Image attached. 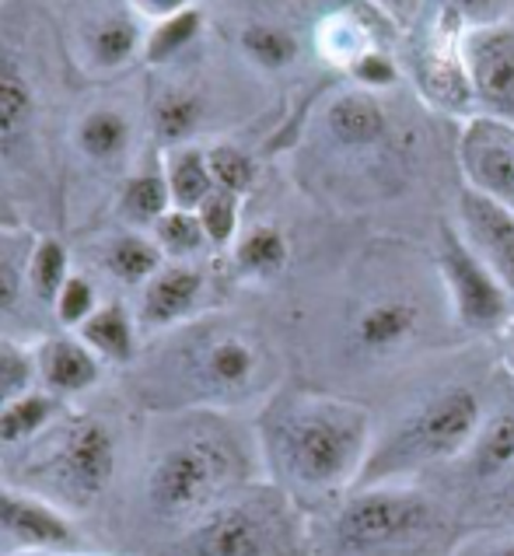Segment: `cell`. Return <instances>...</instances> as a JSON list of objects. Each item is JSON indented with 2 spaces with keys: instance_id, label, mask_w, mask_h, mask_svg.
<instances>
[{
  "instance_id": "6da1fadb",
  "label": "cell",
  "mask_w": 514,
  "mask_h": 556,
  "mask_svg": "<svg viewBox=\"0 0 514 556\" xmlns=\"http://www.w3.org/2000/svg\"><path fill=\"white\" fill-rule=\"evenodd\" d=\"M367 409L323 392H291L269 403L263 448L291 497L326 501L361 483L372 455Z\"/></svg>"
},
{
  "instance_id": "7a4b0ae2",
  "label": "cell",
  "mask_w": 514,
  "mask_h": 556,
  "mask_svg": "<svg viewBox=\"0 0 514 556\" xmlns=\"http://www.w3.org/2000/svg\"><path fill=\"white\" fill-rule=\"evenodd\" d=\"M242 486H249V455L235 434L214 424L172 434L143 472L148 511L179 529H189Z\"/></svg>"
},
{
  "instance_id": "3957f363",
  "label": "cell",
  "mask_w": 514,
  "mask_h": 556,
  "mask_svg": "<svg viewBox=\"0 0 514 556\" xmlns=\"http://www.w3.org/2000/svg\"><path fill=\"white\" fill-rule=\"evenodd\" d=\"M183 329V326H179ZM165 389L179 406H231L255 400L273 381V354L263 337L238 323H197L172 340Z\"/></svg>"
},
{
  "instance_id": "277c9868",
  "label": "cell",
  "mask_w": 514,
  "mask_h": 556,
  "mask_svg": "<svg viewBox=\"0 0 514 556\" xmlns=\"http://www.w3.org/2000/svg\"><path fill=\"white\" fill-rule=\"evenodd\" d=\"M484 403L469 386H448L410 409L389 434L372 444L361 486L389 483L424 466H438L473 448L484 431Z\"/></svg>"
},
{
  "instance_id": "5b68a950",
  "label": "cell",
  "mask_w": 514,
  "mask_h": 556,
  "mask_svg": "<svg viewBox=\"0 0 514 556\" xmlns=\"http://www.w3.org/2000/svg\"><path fill=\"white\" fill-rule=\"evenodd\" d=\"M172 556H304V526L284 486L249 483L183 529Z\"/></svg>"
},
{
  "instance_id": "8992f818",
  "label": "cell",
  "mask_w": 514,
  "mask_h": 556,
  "mask_svg": "<svg viewBox=\"0 0 514 556\" xmlns=\"http://www.w3.org/2000/svg\"><path fill=\"white\" fill-rule=\"evenodd\" d=\"M120 466V444L99 417H74L53 431L50 448L28 466L36 490L63 511H85L112 486Z\"/></svg>"
},
{
  "instance_id": "52a82bcc",
  "label": "cell",
  "mask_w": 514,
  "mask_h": 556,
  "mask_svg": "<svg viewBox=\"0 0 514 556\" xmlns=\"http://www.w3.org/2000/svg\"><path fill=\"white\" fill-rule=\"evenodd\" d=\"M441 526V511L430 497L410 486H361L340 504L333 518L336 546L350 556L410 546Z\"/></svg>"
},
{
  "instance_id": "ba28073f",
  "label": "cell",
  "mask_w": 514,
  "mask_h": 556,
  "mask_svg": "<svg viewBox=\"0 0 514 556\" xmlns=\"http://www.w3.org/2000/svg\"><path fill=\"white\" fill-rule=\"evenodd\" d=\"M438 269L452 315L469 332H507L514 319V294L497 280L493 269L476 256L459 228L444 225L438 238Z\"/></svg>"
},
{
  "instance_id": "9c48e42d",
  "label": "cell",
  "mask_w": 514,
  "mask_h": 556,
  "mask_svg": "<svg viewBox=\"0 0 514 556\" xmlns=\"http://www.w3.org/2000/svg\"><path fill=\"white\" fill-rule=\"evenodd\" d=\"M459 50L476 113L514 126V22L465 28Z\"/></svg>"
},
{
  "instance_id": "30bf717a",
  "label": "cell",
  "mask_w": 514,
  "mask_h": 556,
  "mask_svg": "<svg viewBox=\"0 0 514 556\" xmlns=\"http://www.w3.org/2000/svg\"><path fill=\"white\" fill-rule=\"evenodd\" d=\"M459 168L465 189L514 211V126L493 116H469L459 130Z\"/></svg>"
},
{
  "instance_id": "8fae6325",
  "label": "cell",
  "mask_w": 514,
  "mask_h": 556,
  "mask_svg": "<svg viewBox=\"0 0 514 556\" xmlns=\"http://www.w3.org/2000/svg\"><path fill=\"white\" fill-rule=\"evenodd\" d=\"M0 539L11 543V553L77 549V543H82L63 507L18 486H0Z\"/></svg>"
},
{
  "instance_id": "7c38bea8",
  "label": "cell",
  "mask_w": 514,
  "mask_h": 556,
  "mask_svg": "<svg viewBox=\"0 0 514 556\" xmlns=\"http://www.w3.org/2000/svg\"><path fill=\"white\" fill-rule=\"evenodd\" d=\"M459 235L514 294V211L484 193H459Z\"/></svg>"
},
{
  "instance_id": "4fadbf2b",
  "label": "cell",
  "mask_w": 514,
  "mask_h": 556,
  "mask_svg": "<svg viewBox=\"0 0 514 556\" xmlns=\"http://www.w3.org/2000/svg\"><path fill=\"white\" fill-rule=\"evenodd\" d=\"M203 291H206V280L197 266H189V263L162 266L148 283H143L140 308H137L140 329L172 332V329L186 326L192 315H197Z\"/></svg>"
},
{
  "instance_id": "5bb4252c",
  "label": "cell",
  "mask_w": 514,
  "mask_h": 556,
  "mask_svg": "<svg viewBox=\"0 0 514 556\" xmlns=\"http://www.w3.org/2000/svg\"><path fill=\"white\" fill-rule=\"evenodd\" d=\"M424 326V308L413 298H378L372 305L358 312V319L350 323V343L353 351L381 361L392 357L416 340V332Z\"/></svg>"
},
{
  "instance_id": "9a60e30c",
  "label": "cell",
  "mask_w": 514,
  "mask_h": 556,
  "mask_svg": "<svg viewBox=\"0 0 514 556\" xmlns=\"http://www.w3.org/2000/svg\"><path fill=\"white\" fill-rule=\"evenodd\" d=\"M459 42H462V36H448V31L430 28L424 53L416 60V81H421V91L434 105L448 109V113H469V109H476Z\"/></svg>"
},
{
  "instance_id": "2e32d148",
  "label": "cell",
  "mask_w": 514,
  "mask_h": 556,
  "mask_svg": "<svg viewBox=\"0 0 514 556\" xmlns=\"http://www.w3.org/2000/svg\"><path fill=\"white\" fill-rule=\"evenodd\" d=\"M32 354H36L39 389L57 395V400L85 395L102 381L105 364L88 351V346L82 343V337H50V340H42Z\"/></svg>"
},
{
  "instance_id": "e0dca14e",
  "label": "cell",
  "mask_w": 514,
  "mask_h": 556,
  "mask_svg": "<svg viewBox=\"0 0 514 556\" xmlns=\"http://www.w3.org/2000/svg\"><path fill=\"white\" fill-rule=\"evenodd\" d=\"M326 130L347 151H367L389 134V113L375 91L353 88L336 94L326 109Z\"/></svg>"
},
{
  "instance_id": "ac0fdd59",
  "label": "cell",
  "mask_w": 514,
  "mask_h": 556,
  "mask_svg": "<svg viewBox=\"0 0 514 556\" xmlns=\"http://www.w3.org/2000/svg\"><path fill=\"white\" fill-rule=\"evenodd\" d=\"M77 337L102 364L112 368H130L140 357V323L123 301H105L99 312L77 329Z\"/></svg>"
},
{
  "instance_id": "d6986e66",
  "label": "cell",
  "mask_w": 514,
  "mask_h": 556,
  "mask_svg": "<svg viewBox=\"0 0 514 556\" xmlns=\"http://www.w3.org/2000/svg\"><path fill=\"white\" fill-rule=\"evenodd\" d=\"M60 413H63V400H57V395H50L46 389L22 395L18 403H11L0 413V452L36 444L42 434H50L60 424Z\"/></svg>"
},
{
  "instance_id": "ffe728a7",
  "label": "cell",
  "mask_w": 514,
  "mask_h": 556,
  "mask_svg": "<svg viewBox=\"0 0 514 556\" xmlns=\"http://www.w3.org/2000/svg\"><path fill=\"white\" fill-rule=\"evenodd\" d=\"M287 260H291V245L273 225H255L235 242V269L249 280H273Z\"/></svg>"
},
{
  "instance_id": "44dd1931",
  "label": "cell",
  "mask_w": 514,
  "mask_h": 556,
  "mask_svg": "<svg viewBox=\"0 0 514 556\" xmlns=\"http://www.w3.org/2000/svg\"><path fill=\"white\" fill-rule=\"evenodd\" d=\"M165 266V252L158 249L154 238H143V235H120L112 238L109 249H105V269L120 283H148L158 269Z\"/></svg>"
},
{
  "instance_id": "7402d4cb",
  "label": "cell",
  "mask_w": 514,
  "mask_h": 556,
  "mask_svg": "<svg viewBox=\"0 0 514 556\" xmlns=\"http://www.w3.org/2000/svg\"><path fill=\"white\" fill-rule=\"evenodd\" d=\"M165 179H168L172 206H179V211H200V203L217 189L214 176H211V162H206V151H197V148L175 151Z\"/></svg>"
},
{
  "instance_id": "603a6c76",
  "label": "cell",
  "mask_w": 514,
  "mask_h": 556,
  "mask_svg": "<svg viewBox=\"0 0 514 556\" xmlns=\"http://www.w3.org/2000/svg\"><path fill=\"white\" fill-rule=\"evenodd\" d=\"M473 472L479 480L514 472V409L497 413L473 441Z\"/></svg>"
},
{
  "instance_id": "cb8c5ba5",
  "label": "cell",
  "mask_w": 514,
  "mask_h": 556,
  "mask_svg": "<svg viewBox=\"0 0 514 556\" xmlns=\"http://www.w3.org/2000/svg\"><path fill=\"white\" fill-rule=\"evenodd\" d=\"M130 144V123H126L116 109H95L77 126V148H82L91 162H112Z\"/></svg>"
},
{
  "instance_id": "d4e9b609",
  "label": "cell",
  "mask_w": 514,
  "mask_h": 556,
  "mask_svg": "<svg viewBox=\"0 0 514 556\" xmlns=\"http://www.w3.org/2000/svg\"><path fill=\"white\" fill-rule=\"evenodd\" d=\"M25 280L28 291L36 294V301L53 308L57 294L63 291V283L71 280V256L57 238H42V242L32 249L28 266H25Z\"/></svg>"
},
{
  "instance_id": "484cf974",
  "label": "cell",
  "mask_w": 514,
  "mask_h": 556,
  "mask_svg": "<svg viewBox=\"0 0 514 556\" xmlns=\"http://www.w3.org/2000/svg\"><path fill=\"white\" fill-rule=\"evenodd\" d=\"M120 211L134 225H158L172 211V193L165 172H143V176L130 179L120 197Z\"/></svg>"
},
{
  "instance_id": "4316f807",
  "label": "cell",
  "mask_w": 514,
  "mask_h": 556,
  "mask_svg": "<svg viewBox=\"0 0 514 556\" xmlns=\"http://www.w3.org/2000/svg\"><path fill=\"white\" fill-rule=\"evenodd\" d=\"M154 242L172 260H192L211 245L197 211H179V206H172V211L154 225Z\"/></svg>"
},
{
  "instance_id": "83f0119b",
  "label": "cell",
  "mask_w": 514,
  "mask_h": 556,
  "mask_svg": "<svg viewBox=\"0 0 514 556\" xmlns=\"http://www.w3.org/2000/svg\"><path fill=\"white\" fill-rule=\"evenodd\" d=\"M372 46L375 42L367 25L350 18V14H333V18H326L323 28H318V50H323L326 60L340 63V67H350V63L364 56Z\"/></svg>"
},
{
  "instance_id": "f1b7e54d",
  "label": "cell",
  "mask_w": 514,
  "mask_h": 556,
  "mask_svg": "<svg viewBox=\"0 0 514 556\" xmlns=\"http://www.w3.org/2000/svg\"><path fill=\"white\" fill-rule=\"evenodd\" d=\"M504 8L507 0H434L430 28L448 31V36H462L465 28L501 22Z\"/></svg>"
},
{
  "instance_id": "f546056e",
  "label": "cell",
  "mask_w": 514,
  "mask_h": 556,
  "mask_svg": "<svg viewBox=\"0 0 514 556\" xmlns=\"http://www.w3.org/2000/svg\"><path fill=\"white\" fill-rule=\"evenodd\" d=\"M246 56L263 71H284L298 60V39L277 25H249L242 31Z\"/></svg>"
},
{
  "instance_id": "4dcf8cb0",
  "label": "cell",
  "mask_w": 514,
  "mask_h": 556,
  "mask_svg": "<svg viewBox=\"0 0 514 556\" xmlns=\"http://www.w3.org/2000/svg\"><path fill=\"white\" fill-rule=\"evenodd\" d=\"M200 99L197 94H186V91H168L162 99L154 102V134L158 140L165 144H183V140L200 126Z\"/></svg>"
},
{
  "instance_id": "1f68e13d",
  "label": "cell",
  "mask_w": 514,
  "mask_h": 556,
  "mask_svg": "<svg viewBox=\"0 0 514 556\" xmlns=\"http://www.w3.org/2000/svg\"><path fill=\"white\" fill-rule=\"evenodd\" d=\"M39 389L36 354L18 343H0V413Z\"/></svg>"
},
{
  "instance_id": "d6a6232c",
  "label": "cell",
  "mask_w": 514,
  "mask_h": 556,
  "mask_svg": "<svg viewBox=\"0 0 514 556\" xmlns=\"http://www.w3.org/2000/svg\"><path fill=\"white\" fill-rule=\"evenodd\" d=\"M197 31H200V11H192V8L175 14V18L158 22V28L148 36V42H143V56L151 63H165L175 53H183L186 46L197 39Z\"/></svg>"
},
{
  "instance_id": "836d02e7",
  "label": "cell",
  "mask_w": 514,
  "mask_h": 556,
  "mask_svg": "<svg viewBox=\"0 0 514 556\" xmlns=\"http://www.w3.org/2000/svg\"><path fill=\"white\" fill-rule=\"evenodd\" d=\"M206 162H211V176L214 186L224 189V193H235V197H246L252 182H255V162L235 144H217L206 151Z\"/></svg>"
},
{
  "instance_id": "e575fe53",
  "label": "cell",
  "mask_w": 514,
  "mask_h": 556,
  "mask_svg": "<svg viewBox=\"0 0 514 556\" xmlns=\"http://www.w3.org/2000/svg\"><path fill=\"white\" fill-rule=\"evenodd\" d=\"M238 206H242V197L224 193V189H214V193L200 203L197 217L206 231V242L217 249H228L231 242H238Z\"/></svg>"
},
{
  "instance_id": "d590c367",
  "label": "cell",
  "mask_w": 514,
  "mask_h": 556,
  "mask_svg": "<svg viewBox=\"0 0 514 556\" xmlns=\"http://www.w3.org/2000/svg\"><path fill=\"white\" fill-rule=\"evenodd\" d=\"M99 312V294H95V283L82 274H71V280L63 283V291L53 301V315L63 329H82L91 315Z\"/></svg>"
},
{
  "instance_id": "8d00e7d4",
  "label": "cell",
  "mask_w": 514,
  "mask_h": 556,
  "mask_svg": "<svg viewBox=\"0 0 514 556\" xmlns=\"http://www.w3.org/2000/svg\"><path fill=\"white\" fill-rule=\"evenodd\" d=\"M137 42H140V36L130 22L112 18V22L95 28V36H91L95 63H99V67H120V63H126L137 53Z\"/></svg>"
},
{
  "instance_id": "74e56055",
  "label": "cell",
  "mask_w": 514,
  "mask_h": 556,
  "mask_svg": "<svg viewBox=\"0 0 514 556\" xmlns=\"http://www.w3.org/2000/svg\"><path fill=\"white\" fill-rule=\"evenodd\" d=\"M32 116V88L22 74L0 71V140H8L22 130Z\"/></svg>"
},
{
  "instance_id": "f35d334b",
  "label": "cell",
  "mask_w": 514,
  "mask_h": 556,
  "mask_svg": "<svg viewBox=\"0 0 514 556\" xmlns=\"http://www.w3.org/2000/svg\"><path fill=\"white\" fill-rule=\"evenodd\" d=\"M350 77L358 81V88L364 91H385V88H392L399 81V67H396V60L389 53H381L378 46H372L364 56H358L350 63Z\"/></svg>"
},
{
  "instance_id": "ab89813d",
  "label": "cell",
  "mask_w": 514,
  "mask_h": 556,
  "mask_svg": "<svg viewBox=\"0 0 514 556\" xmlns=\"http://www.w3.org/2000/svg\"><path fill=\"white\" fill-rule=\"evenodd\" d=\"M25 288H28V280L22 277V269L11 260H0V315H8L22 305Z\"/></svg>"
},
{
  "instance_id": "60d3db41",
  "label": "cell",
  "mask_w": 514,
  "mask_h": 556,
  "mask_svg": "<svg viewBox=\"0 0 514 556\" xmlns=\"http://www.w3.org/2000/svg\"><path fill=\"white\" fill-rule=\"evenodd\" d=\"M134 8L140 14H148V18L165 22V18H175V14L189 11V0H134Z\"/></svg>"
},
{
  "instance_id": "b9f144b4",
  "label": "cell",
  "mask_w": 514,
  "mask_h": 556,
  "mask_svg": "<svg viewBox=\"0 0 514 556\" xmlns=\"http://www.w3.org/2000/svg\"><path fill=\"white\" fill-rule=\"evenodd\" d=\"M4 556H88L77 549H22V553H4Z\"/></svg>"
},
{
  "instance_id": "7bdbcfd3",
  "label": "cell",
  "mask_w": 514,
  "mask_h": 556,
  "mask_svg": "<svg viewBox=\"0 0 514 556\" xmlns=\"http://www.w3.org/2000/svg\"><path fill=\"white\" fill-rule=\"evenodd\" d=\"M375 8H381V11H389V14H403L406 11V0H372Z\"/></svg>"
},
{
  "instance_id": "ee69618b",
  "label": "cell",
  "mask_w": 514,
  "mask_h": 556,
  "mask_svg": "<svg viewBox=\"0 0 514 556\" xmlns=\"http://www.w3.org/2000/svg\"><path fill=\"white\" fill-rule=\"evenodd\" d=\"M504 368L514 375V329H507V340H504Z\"/></svg>"
},
{
  "instance_id": "f6af8a7d",
  "label": "cell",
  "mask_w": 514,
  "mask_h": 556,
  "mask_svg": "<svg viewBox=\"0 0 514 556\" xmlns=\"http://www.w3.org/2000/svg\"><path fill=\"white\" fill-rule=\"evenodd\" d=\"M490 556H514V539H511V543H504L501 549H493Z\"/></svg>"
},
{
  "instance_id": "bcb514c9",
  "label": "cell",
  "mask_w": 514,
  "mask_h": 556,
  "mask_svg": "<svg viewBox=\"0 0 514 556\" xmlns=\"http://www.w3.org/2000/svg\"><path fill=\"white\" fill-rule=\"evenodd\" d=\"M511 480H514V472H511Z\"/></svg>"
}]
</instances>
